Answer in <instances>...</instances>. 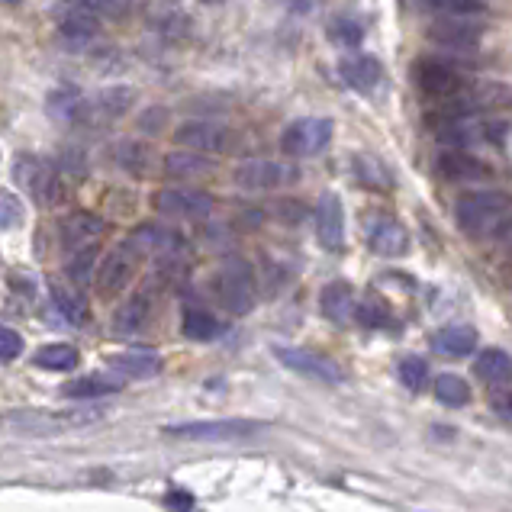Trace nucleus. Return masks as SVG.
Returning a JSON list of instances; mask_svg holds the SVG:
<instances>
[{
  "instance_id": "1",
  "label": "nucleus",
  "mask_w": 512,
  "mask_h": 512,
  "mask_svg": "<svg viewBox=\"0 0 512 512\" xmlns=\"http://www.w3.org/2000/svg\"><path fill=\"white\" fill-rule=\"evenodd\" d=\"M512 216V197L500 194V190H474L458 200V226L471 239L493 236L506 219Z\"/></svg>"
},
{
  "instance_id": "2",
  "label": "nucleus",
  "mask_w": 512,
  "mask_h": 512,
  "mask_svg": "<svg viewBox=\"0 0 512 512\" xmlns=\"http://www.w3.org/2000/svg\"><path fill=\"white\" fill-rule=\"evenodd\" d=\"M139 261H142V252L133 245V242H120L116 248L100 258V265L94 271V287H97V297L100 300H113L120 297L123 290L133 284V277L139 271Z\"/></svg>"
},
{
  "instance_id": "3",
  "label": "nucleus",
  "mask_w": 512,
  "mask_h": 512,
  "mask_svg": "<svg viewBox=\"0 0 512 512\" xmlns=\"http://www.w3.org/2000/svg\"><path fill=\"white\" fill-rule=\"evenodd\" d=\"M13 174H17V184H23V190H29L33 200L42 203V207H55V203L65 197L62 178H58V171L46 162V158L20 155L17 165H13Z\"/></svg>"
},
{
  "instance_id": "4",
  "label": "nucleus",
  "mask_w": 512,
  "mask_h": 512,
  "mask_svg": "<svg viewBox=\"0 0 512 512\" xmlns=\"http://www.w3.org/2000/svg\"><path fill=\"white\" fill-rule=\"evenodd\" d=\"M261 426L248 419H213V422H184V426H165V435L184 438V442H242V438L255 435Z\"/></svg>"
},
{
  "instance_id": "5",
  "label": "nucleus",
  "mask_w": 512,
  "mask_h": 512,
  "mask_svg": "<svg viewBox=\"0 0 512 512\" xmlns=\"http://www.w3.org/2000/svg\"><path fill=\"white\" fill-rule=\"evenodd\" d=\"M104 416L100 406H78V409H62V413H10L7 426L20 432H58V429H78L91 426Z\"/></svg>"
},
{
  "instance_id": "6",
  "label": "nucleus",
  "mask_w": 512,
  "mask_h": 512,
  "mask_svg": "<svg viewBox=\"0 0 512 512\" xmlns=\"http://www.w3.org/2000/svg\"><path fill=\"white\" fill-rule=\"evenodd\" d=\"M216 290H219V300L229 313H248L255 306V277L252 268L245 265L242 258H232L223 265L216 277Z\"/></svg>"
},
{
  "instance_id": "7",
  "label": "nucleus",
  "mask_w": 512,
  "mask_h": 512,
  "mask_svg": "<svg viewBox=\"0 0 512 512\" xmlns=\"http://www.w3.org/2000/svg\"><path fill=\"white\" fill-rule=\"evenodd\" d=\"M133 104H136V91H133V87H107V91H100L94 97H81L75 123L107 126V123L120 120V116H126Z\"/></svg>"
},
{
  "instance_id": "8",
  "label": "nucleus",
  "mask_w": 512,
  "mask_h": 512,
  "mask_svg": "<svg viewBox=\"0 0 512 512\" xmlns=\"http://www.w3.org/2000/svg\"><path fill=\"white\" fill-rule=\"evenodd\" d=\"M332 139V123L329 120H316V116H306V120H297L284 129L281 136V149L290 158H306L323 152Z\"/></svg>"
},
{
  "instance_id": "9",
  "label": "nucleus",
  "mask_w": 512,
  "mask_h": 512,
  "mask_svg": "<svg viewBox=\"0 0 512 512\" xmlns=\"http://www.w3.org/2000/svg\"><path fill=\"white\" fill-rule=\"evenodd\" d=\"M152 207L162 216H184V219H203L213 213V197L203 190H187V187H165L155 190Z\"/></svg>"
},
{
  "instance_id": "10",
  "label": "nucleus",
  "mask_w": 512,
  "mask_h": 512,
  "mask_svg": "<svg viewBox=\"0 0 512 512\" xmlns=\"http://www.w3.org/2000/svg\"><path fill=\"white\" fill-rule=\"evenodd\" d=\"M297 181V168L284 162H271V158H248L236 168V184L245 190H271Z\"/></svg>"
},
{
  "instance_id": "11",
  "label": "nucleus",
  "mask_w": 512,
  "mask_h": 512,
  "mask_svg": "<svg viewBox=\"0 0 512 512\" xmlns=\"http://www.w3.org/2000/svg\"><path fill=\"white\" fill-rule=\"evenodd\" d=\"M274 355L281 358V364H287L290 371L297 374H306L313 380H323V384H342L345 374L335 361L316 355V351H306V348H274Z\"/></svg>"
},
{
  "instance_id": "12",
  "label": "nucleus",
  "mask_w": 512,
  "mask_h": 512,
  "mask_svg": "<svg viewBox=\"0 0 512 512\" xmlns=\"http://www.w3.org/2000/svg\"><path fill=\"white\" fill-rule=\"evenodd\" d=\"M174 142L184 145V149H197L203 155L226 152L232 142V129H226L223 123H210V120H190V123L178 126Z\"/></svg>"
},
{
  "instance_id": "13",
  "label": "nucleus",
  "mask_w": 512,
  "mask_h": 512,
  "mask_svg": "<svg viewBox=\"0 0 512 512\" xmlns=\"http://www.w3.org/2000/svg\"><path fill=\"white\" fill-rule=\"evenodd\" d=\"M52 17L68 39H91L100 29V13L87 0H58Z\"/></svg>"
},
{
  "instance_id": "14",
  "label": "nucleus",
  "mask_w": 512,
  "mask_h": 512,
  "mask_svg": "<svg viewBox=\"0 0 512 512\" xmlns=\"http://www.w3.org/2000/svg\"><path fill=\"white\" fill-rule=\"evenodd\" d=\"M416 81H419L422 91L435 100H442V104L464 91V81L458 78V71H451L448 65H438V62H419Z\"/></svg>"
},
{
  "instance_id": "15",
  "label": "nucleus",
  "mask_w": 512,
  "mask_h": 512,
  "mask_svg": "<svg viewBox=\"0 0 512 512\" xmlns=\"http://www.w3.org/2000/svg\"><path fill=\"white\" fill-rule=\"evenodd\" d=\"M484 29H480L474 20L467 17H442L429 26V39H435L438 46H448V49H467V46H477Z\"/></svg>"
},
{
  "instance_id": "16",
  "label": "nucleus",
  "mask_w": 512,
  "mask_h": 512,
  "mask_svg": "<svg viewBox=\"0 0 512 512\" xmlns=\"http://www.w3.org/2000/svg\"><path fill=\"white\" fill-rule=\"evenodd\" d=\"M107 232V223L94 213H71L62 223V245L65 252H75V248H87V245H100Z\"/></svg>"
},
{
  "instance_id": "17",
  "label": "nucleus",
  "mask_w": 512,
  "mask_h": 512,
  "mask_svg": "<svg viewBox=\"0 0 512 512\" xmlns=\"http://www.w3.org/2000/svg\"><path fill=\"white\" fill-rule=\"evenodd\" d=\"M316 232H319V242L326 248H342L345 242V210H342V200L335 194H323L316 207Z\"/></svg>"
},
{
  "instance_id": "18",
  "label": "nucleus",
  "mask_w": 512,
  "mask_h": 512,
  "mask_svg": "<svg viewBox=\"0 0 512 512\" xmlns=\"http://www.w3.org/2000/svg\"><path fill=\"white\" fill-rule=\"evenodd\" d=\"M319 306H323V316L335 326H348L351 319L358 316V306H355V294L345 281H332L323 294H319Z\"/></svg>"
},
{
  "instance_id": "19",
  "label": "nucleus",
  "mask_w": 512,
  "mask_h": 512,
  "mask_svg": "<svg viewBox=\"0 0 512 512\" xmlns=\"http://www.w3.org/2000/svg\"><path fill=\"white\" fill-rule=\"evenodd\" d=\"M438 174H442L445 181H480V178H487L490 168L480 162V158L455 149V152L438 155Z\"/></svg>"
},
{
  "instance_id": "20",
  "label": "nucleus",
  "mask_w": 512,
  "mask_h": 512,
  "mask_svg": "<svg viewBox=\"0 0 512 512\" xmlns=\"http://www.w3.org/2000/svg\"><path fill=\"white\" fill-rule=\"evenodd\" d=\"M110 371L129 380H149L155 374H162V358L155 351H123V355L110 358Z\"/></svg>"
},
{
  "instance_id": "21",
  "label": "nucleus",
  "mask_w": 512,
  "mask_h": 512,
  "mask_svg": "<svg viewBox=\"0 0 512 512\" xmlns=\"http://www.w3.org/2000/svg\"><path fill=\"white\" fill-rule=\"evenodd\" d=\"M368 245L377 255L393 258V255H403L409 248V236L397 219H377V223H371V229H368Z\"/></svg>"
},
{
  "instance_id": "22",
  "label": "nucleus",
  "mask_w": 512,
  "mask_h": 512,
  "mask_svg": "<svg viewBox=\"0 0 512 512\" xmlns=\"http://www.w3.org/2000/svg\"><path fill=\"white\" fill-rule=\"evenodd\" d=\"M142 255H162V252H174V248L181 245L178 232L168 229V226H155V223H145L139 229L129 232V239Z\"/></svg>"
},
{
  "instance_id": "23",
  "label": "nucleus",
  "mask_w": 512,
  "mask_h": 512,
  "mask_svg": "<svg viewBox=\"0 0 512 512\" xmlns=\"http://www.w3.org/2000/svg\"><path fill=\"white\" fill-rule=\"evenodd\" d=\"M380 75H384V71H380V62L371 55H351L342 62V78L348 87H355V91H364V94L374 91L380 84Z\"/></svg>"
},
{
  "instance_id": "24",
  "label": "nucleus",
  "mask_w": 512,
  "mask_h": 512,
  "mask_svg": "<svg viewBox=\"0 0 512 512\" xmlns=\"http://www.w3.org/2000/svg\"><path fill=\"white\" fill-rule=\"evenodd\" d=\"M52 303L71 326L87 323V300L75 284H52Z\"/></svg>"
},
{
  "instance_id": "25",
  "label": "nucleus",
  "mask_w": 512,
  "mask_h": 512,
  "mask_svg": "<svg viewBox=\"0 0 512 512\" xmlns=\"http://www.w3.org/2000/svg\"><path fill=\"white\" fill-rule=\"evenodd\" d=\"M432 345H435V351H442V355H448V358H464L474 351L477 332L471 326H448L442 332H435Z\"/></svg>"
},
{
  "instance_id": "26",
  "label": "nucleus",
  "mask_w": 512,
  "mask_h": 512,
  "mask_svg": "<svg viewBox=\"0 0 512 512\" xmlns=\"http://www.w3.org/2000/svg\"><path fill=\"white\" fill-rule=\"evenodd\" d=\"M120 390V380H113L107 374H87L71 380V384L62 387V393L68 400H94V397H110V393Z\"/></svg>"
},
{
  "instance_id": "27",
  "label": "nucleus",
  "mask_w": 512,
  "mask_h": 512,
  "mask_svg": "<svg viewBox=\"0 0 512 512\" xmlns=\"http://www.w3.org/2000/svg\"><path fill=\"white\" fill-rule=\"evenodd\" d=\"M165 171L171 178H203L213 171V158H203V152L187 149V152H171L165 155Z\"/></svg>"
},
{
  "instance_id": "28",
  "label": "nucleus",
  "mask_w": 512,
  "mask_h": 512,
  "mask_svg": "<svg viewBox=\"0 0 512 512\" xmlns=\"http://www.w3.org/2000/svg\"><path fill=\"white\" fill-rule=\"evenodd\" d=\"M149 319H152V297L145 294V290H139L136 297H129L120 306V313H116V329L120 332H142Z\"/></svg>"
},
{
  "instance_id": "29",
  "label": "nucleus",
  "mask_w": 512,
  "mask_h": 512,
  "mask_svg": "<svg viewBox=\"0 0 512 512\" xmlns=\"http://www.w3.org/2000/svg\"><path fill=\"white\" fill-rule=\"evenodd\" d=\"M474 371L480 380H487V384H506V380H512V358L500 348H487V351H480Z\"/></svg>"
},
{
  "instance_id": "30",
  "label": "nucleus",
  "mask_w": 512,
  "mask_h": 512,
  "mask_svg": "<svg viewBox=\"0 0 512 512\" xmlns=\"http://www.w3.org/2000/svg\"><path fill=\"white\" fill-rule=\"evenodd\" d=\"M78 348L75 345H42L36 355H33V364L42 371H71L78 368Z\"/></svg>"
},
{
  "instance_id": "31",
  "label": "nucleus",
  "mask_w": 512,
  "mask_h": 512,
  "mask_svg": "<svg viewBox=\"0 0 512 512\" xmlns=\"http://www.w3.org/2000/svg\"><path fill=\"white\" fill-rule=\"evenodd\" d=\"M181 332L187 335V339H194V342H213L216 335L223 332V323H219V319L213 313H207V310H187Z\"/></svg>"
},
{
  "instance_id": "32",
  "label": "nucleus",
  "mask_w": 512,
  "mask_h": 512,
  "mask_svg": "<svg viewBox=\"0 0 512 512\" xmlns=\"http://www.w3.org/2000/svg\"><path fill=\"white\" fill-rule=\"evenodd\" d=\"M100 258V245H87V248H75V252H68V277L75 284H84L87 277L94 274V261Z\"/></svg>"
},
{
  "instance_id": "33",
  "label": "nucleus",
  "mask_w": 512,
  "mask_h": 512,
  "mask_svg": "<svg viewBox=\"0 0 512 512\" xmlns=\"http://www.w3.org/2000/svg\"><path fill=\"white\" fill-rule=\"evenodd\" d=\"M435 397L445 406H464L471 400V387H467L458 374H442V377H435Z\"/></svg>"
},
{
  "instance_id": "34",
  "label": "nucleus",
  "mask_w": 512,
  "mask_h": 512,
  "mask_svg": "<svg viewBox=\"0 0 512 512\" xmlns=\"http://www.w3.org/2000/svg\"><path fill=\"white\" fill-rule=\"evenodd\" d=\"M426 10L445 13V17H474V13H484L487 4L484 0H419Z\"/></svg>"
},
{
  "instance_id": "35",
  "label": "nucleus",
  "mask_w": 512,
  "mask_h": 512,
  "mask_svg": "<svg viewBox=\"0 0 512 512\" xmlns=\"http://www.w3.org/2000/svg\"><path fill=\"white\" fill-rule=\"evenodd\" d=\"M397 371H400V380L406 384V390H413V393H419L422 387H426V380H429V364L422 358H416V355H406Z\"/></svg>"
},
{
  "instance_id": "36",
  "label": "nucleus",
  "mask_w": 512,
  "mask_h": 512,
  "mask_svg": "<svg viewBox=\"0 0 512 512\" xmlns=\"http://www.w3.org/2000/svg\"><path fill=\"white\" fill-rule=\"evenodd\" d=\"M23 223V203L10 190H0V229H13Z\"/></svg>"
},
{
  "instance_id": "37",
  "label": "nucleus",
  "mask_w": 512,
  "mask_h": 512,
  "mask_svg": "<svg viewBox=\"0 0 512 512\" xmlns=\"http://www.w3.org/2000/svg\"><path fill=\"white\" fill-rule=\"evenodd\" d=\"M120 152L133 158V162H126V168H129V171H136V174H149V158H155L149 145H142V142H126Z\"/></svg>"
},
{
  "instance_id": "38",
  "label": "nucleus",
  "mask_w": 512,
  "mask_h": 512,
  "mask_svg": "<svg viewBox=\"0 0 512 512\" xmlns=\"http://www.w3.org/2000/svg\"><path fill=\"white\" fill-rule=\"evenodd\" d=\"M23 355V339L17 329L0 326V361H13Z\"/></svg>"
},
{
  "instance_id": "39",
  "label": "nucleus",
  "mask_w": 512,
  "mask_h": 512,
  "mask_svg": "<svg viewBox=\"0 0 512 512\" xmlns=\"http://www.w3.org/2000/svg\"><path fill=\"white\" fill-rule=\"evenodd\" d=\"M358 319H361V323H368V326H384L387 323V310H384V306L364 303L358 310Z\"/></svg>"
},
{
  "instance_id": "40",
  "label": "nucleus",
  "mask_w": 512,
  "mask_h": 512,
  "mask_svg": "<svg viewBox=\"0 0 512 512\" xmlns=\"http://www.w3.org/2000/svg\"><path fill=\"white\" fill-rule=\"evenodd\" d=\"M493 413L500 416V419H506V422H512V390L496 393V397H493Z\"/></svg>"
},
{
  "instance_id": "41",
  "label": "nucleus",
  "mask_w": 512,
  "mask_h": 512,
  "mask_svg": "<svg viewBox=\"0 0 512 512\" xmlns=\"http://www.w3.org/2000/svg\"><path fill=\"white\" fill-rule=\"evenodd\" d=\"M332 36L339 39V42H345V46H351V42H358V39H361V29H358L355 23H335Z\"/></svg>"
},
{
  "instance_id": "42",
  "label": "nucleus",
  "mask_w": 512,
  "mask_h": 512,
  "mask_svg": "<svg viewBox=\"0 0 512 512\" xmlns=\"http://www.w3.org/2000/svg\"><path fill=\"white\" fill-rule=\"evenodd\" d=\"M97 13H110V17H120L126 10V0H87Z\"/></svg>"
},
{
  "instance_id": "43",
  "label": "nucleus",
  "mask_w": 512,
  "mask_h": 512,
  "mask_svg": "<svg viewBox=\"0 0 512 512\" xmlns=\"http://www.w3.org/2000/svg\"><path fill=\"white\" fill-rule=\"evenodd\" d=\"M493 236H496V242H500L503 252H509V255H512V216L506 219V223H503L500 229L493 232Z\"/></svg>"
},
{
  "instance_id": "44",
  "label": "nucleus",
  "mask_w": 512,
  "mask_h": 512,
  "mask_svg": "<svg viewBox=\"0 0 512 512\" xmlns=\"http://www.w3.org/2000/svg\"><path fill=\"white\" fill-rule=\"evenodd\" d=\"M168 506H194V496L184 490H171L168 493Z\"/></svg>"
},
{
  "instance_id": "45",
  "label": "nucleus",
  "mask_w": 512,
  "mask_h": 512,
  "mask_svg": "<svg viewBox=\"0 0 512 512\" xmlns=\"http://www.w3.org/2000/svg\"><path fill=\"white\" fill-rule=\"evenodd\" d=\"M506 281H509V287H512V268H509V274H506Z\"/></svg>"
},
{
  "instance_id": "46",
  "label": "nucleus",
  "mask_w": 512,
  "mask_h": 512,
  "mask_svg": "<svg viewBox=\"0 0 512 512\" xmlns=\"http://www.w3.org/2000/svg\"><path fill=\"white\" fill-rule=\"evenodd\" d=\"M203 4H219V0H203Z\"/></svg>"
},
{
  "instance_id": "47",
  "label": "nucleus",
  "mask_w": 512,
  "mask_h": 512,
  "mask_svg": "<svg viewBox=\"0 0 512 512\" xmlns=\"http://www.w3.org/2000/svg\"><path fill=\"white\" fill-rule=\"evenodd\" d=\"M7 4H17V0H7Z\"/></svg>"
}]
</instances>
